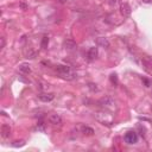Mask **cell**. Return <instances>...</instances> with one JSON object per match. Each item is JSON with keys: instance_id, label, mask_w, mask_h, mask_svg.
I'll use <instances>...</instances> for the list:
<instances>
[{"instance_id": "6da1fadb", "label": "cell", "mask_w": 152, "mask_h": 152, "mask_svg": "<svg viewBox=\"0 0 152 152\" xmlns=\"http://www.w3.org/2000/svg\"><path fill=\"white\" fill-rule=\"evenodd\" d=\"M57 71L59 75H62L63 79H67V80H74L76 77V75L71 73V69L68 66H58Z\"/></svg>"}, {"instance_id": "7a4b0ae2", "label": "cell", "mask_w": 152, "mask_h": 152, "mask_svg": "<svg viewBox=\"0 0 152 152\" xmlns=\"http://www.w3.org/2000/svg\"><path fill=\"white\" fill-rule=\"evenodd\" d=\"M99 105L103 108H108V109H113L115 107V101L112 96H105L102 99L99 100Z\"/></svg>"}, {"instance_id": "3957f363", "label": "cell", "mask_w": 152, "mask_h": 152, "mask_svg": "<svg viewBox=\"0 0 152 152\" xmlns=\"http://www.w3.org/2000/svg\"><path fill=\"white\" fill-rule=\"evenodd\" d=\"M95 118H96V120L98 121H100L101 124H103V125H112L113 124V119H112V116H109L107 113H96L95 114Z\"/></svg>"}, {"instance_id": "277c9868", "label": "cell", "mask_w": 152, "mask_h": 152, "mask_svg": "<svg viewBox=\"0 0 152 152\" xmlns=\"http://www.w3.org/2000/svg\"><path fill=\"white\" fill-rule=\"evenodd\" d=\"M124 140H125V143H127L130 145L137 144L138 143V134H137L135 132H133V131H130L124 135Z\"/></svg>"}, {"instance_id": "5b68a950", "label": "cell", "mask_w": 152, "mask_h": 152, "mask_svg": "<svg viewBox=\"0 0 152 152\" xmlns=\"http://www.w3.org/2000/svg\"><path fill=\"white\" fill-rule=\"evenodd\" d=\"M119 11H120V13H121V16H123V17H130L131 16V12H132L131 6L127 3H123V4H121L120 7H119Z\"/></svg>"}, {"instance_id": "8992f818", "label": "cell", "mask_w": 152, "mask_h": 152, "mask_svg": "<svg viewBox=\"0 0 152 152\" xmlns=\"http://www.w3.org/2000/svg\"><path fill=\"white\" fill-rule=\"evenodd\" d=\"M49 121H50V124L54 125V126H59V125H62V116H61L59 114H51L49 116Z\"/></svg>"}, {"instance_id": "52a82bcc", "label": "cell", "mask_w": 152, "mask_h": 152, "mask_svg": "<svg viewBox=\"0 0 152 152\" xmlns=\"http://www.w3.org/2000/svg\"><path fill=\"white\" fill-rule=\"evenodd\" d=\"M38 99L43 102H50L55 99V95L52 93H40L38 94Z\"/></svg>"}, {"instance_id": "ba28073f", "label": "cell", "mask_w": 152, "mask_h": 152, "mask_svg": "<svg viewBox=\"0 0 152 152\" xmlns=\"http://www.w3.org/2000/svg\"><path fill=\"white\" fill-rule=\"evenodd\" d=\"M10 135H11V127H10V125L4 124L1 126V137L6 139V138H8Z\"/></svg>"}, {"instance_id": "9c48e42d", "label": "cell", "mask_w": 152, "mask_h": 152, "mask_svg": "<svg viewBox=\"0 0 152 152\" xmlns=\"http://www.w3.org/2000/svg\"><path fill=\"white\" fill-rule=\"evenodd\" d=\"M88 59L89 61H94L96 57H98V48H95V47H92L89 50H88Z\"/></svg>"}, {"instance_id": "30bf717a", "label": "cell", "mask_w": 152, "mask_h": 152, "mask_svg": "<svg viewBox=\"0 0 152 152\" xmlns=\"http://www.w3.org/2000/svg\"><path fill=\"white\" fill-rule=\"evenodd\" d=\"M19 71L23 74H30L31 73V66L29 63H22L19 64Z\"/></svg>"}, {"instance_id": "8fae6325", "label": "cell", "mask_w": 152, "mask_h": 152, "mask_svg": "<svg viewBox=\"0 0 152 152\" xmlns=\"http://www.w3.org/2000/svg\"><path fill=\"white\" fill-rule=\"evenodd\" d=\"M64 48L67 50L71 51V50H74L76 48V43L73 39H67V40H64Z\"/></svg>"}, {"instance_id": "7c38bea8", "label": "cell", "mask_w": 152, "mask_h": 152, "mask_svg": "<svg viewBox=\"0 0 152 152\" xmlns=\"http://www.w3.org/2000/svg\"><path fill=\"white\" fill-rule=\"evenodd\" d=\"M98 44L101 45V47H103V48H106V49L109 48V42H108L107 38H103V37L98 38Z\"/></svg>"}, {"instance_id": "4fadbf2b", "label": "cell", "mask_w": 152, "mask_h": 152, "mask_svg": "<svg viewBox=\"0 0 152 152\" xmlns=\"http://www.w3.org/2000/svg\"><path fill=\"white\" fill-rule=\"evenodd\" d=\"M82 133H83L84 135H93L95 132H94V130H93L92 127H89V126H83V127H82Z\"/></svg>"}, {"instance_id": "5bb4252c", "label": "cell", "mask_w": 152, "mask_h": 152, "mask_svg": "<svg viewBox=\"0 0 152 152\" xmlns=\"http://www.w3.org/2000/svg\"><path fill=\"white\" fill-rule=\"evenodd\" d=\"M38 131H40V132H44L45 131V124H44V121H42V120H39L38 121V124H37V127H36Z\"/></svg>"}, {"instance_id": "9a60e30c", "label": "cell", "mask_w": 152, "mask_h": 152, "mask_svg": "<svg viewBox=\"0 0 152 152\" xmlns=\"http://www.w3.org/2000/svg\"><path fill=\"white\" fill-rule=\"evenodd\" d=\"M48 44H49V38L48 37H44L43 39H42V48H47L48 47Z\"/></svg>"}, {"instance_id": "2e32d148", "label": "cell", "mask_w": 152, "mask_h": 152, "mask_svg": "<svg viewBox=\"0 0 152 152\" xmlns=\"http://www.w3.org/2000/svg\"><path fill=\"white\" fill-rule=\"evenodd\" d=\"M111 82H112L114 86L118 84V77H116V75H115V74H112V75H111Z\"/></svg>"}, {"instance_id": "e0dca14e", "label": "cell", "mask_w": 152, "mask_h": 152, "mask_svg": "<svg viewBox=\"0 0 152 152\" xmlns=\"http://www.w3.org/2000/svg\"><path fill=\"white\" fill-rule=\"evenodd\" d=\"M89 89L93 90V92H95V90H98V87H96V84H94V83H89Z\"/></svg>"}, {"instance_id": "ac0fdd59", "label": "cell", "mask_w": 152, "mask_h": 152, "mask_svg": "<svg viewBox=\"0 0 152 152\" xmlns=\"http://www.w3.org/2000/svg\"><path fill=\"white\" fill-rule=\"evenodd\" d=\"M0 40H1V44H0V48L4 49V47H5V38L1 37V38H0Z\"/></svg>"}, {"instance_id": "d6986e66", "label": "cell", "mask_w": 152, "mask_h": 152, "mask_svg": "<svg viewBox=\"0 0 152 152\" xmlns=\"http://www.w3.org/2000/svg\"><path fill=\"white\" fill-rule=\"evenodd\" d=\"M143 82H144V83L146 84V87H149V86H150V82H149V81H147L146 79H143Z\"/></svg>"}, {"instance_id": "ffe728a7", "label": "cell", "mask_w": 152, "mask_h": 152, "mask_svg": "<svg viewBox=\"0 0 152 152\" xmlns=\"http://www.w3.org/2000/svg\"><path fill=\"white\" fill-rule=\"evenodd\" d=\"M143 3H146V4H150V3H152V0H143Z\"/></svg>"}, {"instance_id": "44dd1931", "label": "cell", "mask_w": 152, "mask_h": 152, "mask_svg": "<svg viewBox=\"0 0 152 152\" xmlns=\"http://www.w3.org/2000/svg\"><path fill=\"white\" fill-rule=\"evenodd\" d=\"M22 7H23V8H26V5H25L24 3H22Z\"/></svg>"}]
</instances>
